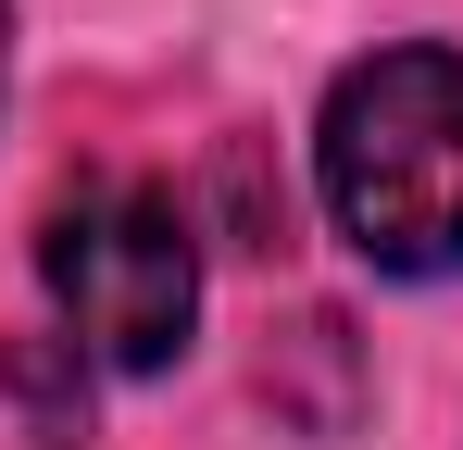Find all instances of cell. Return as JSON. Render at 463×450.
Returning a JSON list of instances; mask_svg holds the SVG:
<instances>
[{
	"instance_id": "obj_1",
	"label": "cell",
	"mask_w": 463,
	"mask_h": 450,
	"mask_svg": "<svg viewBox=\"0 0 463 450\" xmlns=\"http://www.w3.org/2000/svg\"><path fill=\"white\" fill-rule=\"evenodd\" d=\"M313 188L388 276H463V51H376L326 88Z\"/></svg>"
},
{
	"instance_id": "obj_2",
	"label": "cell",
	"mask_w": 463,
	"mask_h": 450,
	"mask_svg": "<svg viewBox=\"0 0 463 450\" xmlns=\"http://www.w3.org/2000/svg\"><path fill=\"white\" fill-rule=\"evenodd\" d=\"M38 288L76 325L63 351H88L100 375H163L201 325V250H188V213L151 175H88L51 201L38 225Z\"/></svg>"
},
{
	"instance_id": "obj_3",
	"label": "cell",
	"mask_w": 463,
	"mask_h": 450,
	"mask_svg": "<svg viewBox=\"0 0 463 450\" xmlns=\"http://www.w3.org/2000/svg\"><path fill=\"white\" fill-rule=\"evenodd\" d=\"M0 63H13V13H0Z\"/></svg>"
}]
</instances>
